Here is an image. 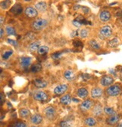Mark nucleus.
I'll use <instances>...</instances> for the list:
<instances>
[{
	"label": "nucleus",
	"instance_id": "f257e3e1",
	"mask_svg": "<svg viewBox=\"0 0 122 127\" xmlns=\"http://www.w3.org/2000/svg\"><path fill=\"white\" fill-rule=\"evenodd\" d=\"M48 25V21L43 18H39L35 20L31 23V28L35 31H40L46 28Z\"/></svg>",
	"mask_w": 122,
	"mask_h": 127
},
{
	"label": "nucleus",
	"instance_id": "f03ea898",
	"mask_svg": "<svg viewBox=\"0 0 122 127\" xmlns=\"http://www.w3.org/2000/svg\"><path fill=\"white\" fill-rule=\"evenodd\" d=\"M106 93L109 96L115 97V96L118 95L121 93V89L119 85L115 84V85H112V86L109 87L106 89Z\"/></svg>",
	"mask_w": 122,
	"mask_h": 127
},
{
	"label": "nucleus",
	"instance_id": "7ed1b4c3",
	"mask_svg": "<svg viewBox=\"0 0 122 127\" xmlns=\"http://www.w3.org/2000/svg\"><path fill=\"white\" fill-rule=\"evenodd\" d=\"M33 97L35 100H36L38 101H42V102L47 101L48 99L47 94L41 90H37V91L34 92Z\"/></svg>",
	"mask_w": 122,
	"mask_h": 127
},
{
	"label": "nucleus",
	"instance_id": "20e7f679",
	"mask_svg": "<svg viewBox=\"0 0 122 127\" xmlns=\"http://www.w3.org/2000/svg\"><path fill=\"white\" fill-rule=\"evenodd\" d=\"M44 114L47 120H54L57 117V111L55 108L52 106H48L44 110Z\"/></svg>",
	"mask_w": 122,
	"mask_h": 127
},
{
	"label": "nucleus",
	"instance_id": "39448f33",
	"mask_svg": "<svg viewBox=\"0 0 122 127\" xmlns=\"http://www.w3.org/2000/svg\"><path fill=\"white\" fill-rule=\"evenodd\" d=\"M24 14L30 18H35L38 16V11L35 8L29 6L27 7L25 10H24Z\"/></svg>",
	"mask_w": 122,
	"mask_h": 127
},
{
	"label": "nucleus",
	"instance_id": "423d86ee",
	"mask_svg": "<svg viewBox=\"0 0 122 127\" xmlns=\"http://www.w3.org/2000/svg\"><path fill=\"white\" fill-rule=\"evenodd\" d=\"M100 35L103 38H109L112 34V28L109 26H104L100 29Z\"/></svg>",
	"mask_w": 122,
	"mask_h": 127
},
{
	"label": "nucleus",
	"instance_id": "0eeeda50",
	"mask_svg": "<svg viewBox=\"0 0 122 127\" xmlns=\"http://www.w3.org/2000/svg\"><path fill=\"white\" fill-rule=\"evenodd\" d=\"M114 81H115V80L112 77H111L109 75H105L101 78L100 84L103 87H110L112 85Z\"/></svg>",
	"mask_w": 122,
	"mask_h": 127
},
{
	"label": "nucleus",
	"instance_id": "6e6552de",
	"mask_svg": "<svg viewBox=\"0 0 122 127\" xmlns=\"http://www.w3.org/2000/svg\"><path fill=\"white\" fill-rule=\"evenodd\" d=\"M68 90V85L66 84H60L58 86H57L54 90V93L56 95H63L66 91Z\"/></svg>",
	"mask_w": 122,
	"mask_h": 127
},
{
	"label": "nucleus",
	"instance_id": "1a4fd4ad",
	"mask_svg": "<svg viewBox=\"0 0 122 127\" xmlns=\"http://www.w3.org/2000/svg\"><path fill=\"white\" fill-rule=\"evenodd\" d=\"M20 64L22 68H27L30 67L32 64V59L28 57H23L20 59Z\"/></svg>",
	"mask_w": 122,
	"mask_h": 127
},
{
	"label": "nucleus",
	"instance_id": "9d476101",
	"mask_svg": "<svg viewBox=\"0 0 122 127\" xmlns=\"http://www.w3.org/2000/svg\"><path fill=\"white\" fill-rule=\"evenodd\" d=\"M103 94V90L100 87H94L91 90L90 95L93 98H98Z\"/></svg>",
	"mask_w": 122,
	"mask_h": 127
},
{
	"label": "nucleus",
	"instance_id": "9b49d317",
	"mask_svg": "<svg viewBox=\"0 0 122 127\" xmlns=\"http://www.w3.org/2000/svg\"><path fill=\"white\" fill-rule=\"evenodd\" d=\"M30 123L32 124H34V125H39L40 124L42 120H43V117L41 115L39 114H35L33 115H32L30 118Z\"/></svg>",
	"mask_w": 122,
	"mask_h": 127
},
{
	"label": "nucleus",
	"instance_id": "f8f14e48",
	"mask_svg": "<svg viewBox=\"0 0 122 127\" xmlns=\"http://www.w3.org/2000/svg\"><path fill=\"white\" fill-rule=\"evenodd\" d=\"M35 8L39 12H45L47 9V4L44 1L39 2L35 5Z\"/></svg>",
	"mask_w": 122,
	"mask_h": 127
},
{
	"label": "nucleus",
	"instance_id": "ddd939ff",
	"mask_svg": "<svg viewBox=\"0 0 122 127\" xmlns=\"http://www.w3.org/2000/svg\"><path fill=\"white\" fill-rule=\"evenodd\" d=\"M99 17L102 22H103V23L108 22L111 19V13L108 11H103L100 12Z\"/></svg>",
	"mask_w": 122,
	"mask_h": 127
},
{
	"label": "nucleus",
	"instance_id": "4468645a",
	"mask_svg": "<svg viewBox=\"0 0 122 127\" xmlns=\"http://www.w3.org/2000/svg\"><path fill=\"white\" fill-rule=\"evenodd\" d=\"M119 120H120V116L118 114H115V115L110 116L109 118H107L106 122L108 125L113 126V125L116 124L117 123H118Z\"/></svg>",
	"mask_w": 122,
	"mask_h": 127
},
{
	"label": "nucleus",
	"instance_id": "2eb2a0df",
	"mask_svg": "<svg viewBox=\"0 0 122 127\" xmlns=\"http://www.w3.org/2000/svg\"><path fill=\"white\" fill-rule=\"evenodd\" d=\"M72 101V98L71 97L70 95L69 94H66V95H63L60 99V103L63 105H68L71 103V101Z\"/></svg>",
	"mask_w": 122,
	"mask_h": 127
},
{
	"label": "nucleus",
	"instance_id": "dca6fc26",
	"mask_svg": "<svg viewBox=\"0 0 122 127\" xmlns=\"http://www.w3.org/2000/svg\"><path fill=\"white\" fill-rule=\"evenodd\" d=\"M34 85L39 89H43L47 86V82L42 79H36L34 80Z\"/></svg>",
	"mask_w": 122,
	"mask_h": 127
},
{
	"label": "nucleus",
	"instance_id": "f3484780",
	"mask_svg": "<svg viewBox=\"0 0 122 127\" xmlns=\"http://www.w3.org/2000/svg\"><path fill=\"white\" fill-rule=\"evenodd\" d=\"M93 101L90 99H87L83 101L81 104V108L84 109V110H90L93 107Z\"/></svg>",
	"mask_w": 122,
	"mask_h": 127
},
{
	"label": "nucleus",
	"instance_id": "a211bd4d",
	"mask_svg": "<svg viewBox=\"0 0 122 127\" xmlns=\"http://www.w3.org/2000/svg\"><path fill=\"white\" fill-rule=\"evenodd\" d=\"M19 115L22 118H28L31 117V112L27 108H21L19 110Z\"/></svg>",
	"mask_w": 122,
	"mask_h": 127
},
{
	"label": "nucleus",
	"instance_id": "6ab92c4d",
	"mask_svg": "<svg viewBox=\"0 0 122 127\" xmlns=\"http://www.w3.org/2000/svg\"><path fill=\"white\" fill-rule=\"evenodd\" d=\"M77 95L81 98H85L88 95V91L86 88L81 87L77 90Z\"/></svg>",
	"mask_w": 122,
	"mask_h": 127
},
{
	"label": "nucleus",
	"instance_id": "aec40b11",
	"mask_svg": "<svg viewBox=\"0 0 122 127\" xmlns=\"http://www.w3.org/2000/svg\"><path fill=\"white\" fill-rule=\"evenodd\" d=\"M40 42L39 41H33L31 44H29L28 46V50L30 52H35V51H38V49L40 47Z\"/></svg>",
	"mask_w": 122,
	"mask_h": 127
},
{
	"label": "nucleus",
	"instance_id": "412c9836",
	"mask_svg": "<svg viewBox=\"0 0 122 127\" xmlns=\"http://www.w3.org/2000/svg\"><path fill=\"white\" fill-rule=\"evenodd\" d=\"M96 120L93 117H87L84 120V124L89 127H93L96 125Z\"/></svg>",
	"mask_w": 122,
	"mask_h": 127
},
{
	"label": "nucleus",
	"instance_id": "4be33fe9",
	"mask_svg": "<svg viewBox=\"0 0 122 127\" xmlns=\"http://www.w3.org/2000/svg\"><path fill=\"white\" fill-rule=\"evenodd\" d=\"M63 76H64V78L68 81H71L75 78V74L73 73V71L71 70L65 71V72L63 73Z\"/></svg>",
	"mask_w": 122,
	"mask_h": 127
},
{
	"label": "nucleus",
	"instance_id": "5701e85b",
	"mask_svg": "<svg viewBox=\"0 0 122 127\" xmlns=\"http://www.w3.org/2000/svg\"><path fill=\"white\" fill-rule=\"evenodd\" d=\"M48 50H49V47L46 45H41L39 47V48L38 49V51L37 53L39 54V55H44L45 54H47L48 52Z\"/></svg>",
	"mask_w": 122,
	"mask_h": 127
},
{
	"label": "nucleus",
	"instance_id": "b1692460",
	"mask_svg": "<svg viewBox=\"0 0 122 127\" xmlns=\"http://www.w3.org/2000/svg\"><path fill=\"white\" fill-rule=\"evenodd\" d=\"M23 10V8L22 6L20 5V4H16L15 5H14L11 9V12L14 13V14H20Z\"/></svg>",
	"mask_w": 122,
	"mask_h": 127
},
{
	"label": "nucleus",
	"instance_id": "393cba45",
	"mask_svg": "<svg viewBox=\"0 0 122 127\" xmlns=\"http://www.w3.org/2000/svg\"><path fill=\"white\" fill-rule=\"evenodd\" d=\"M93 114H95L96 116H100L103 114V109L101 108V105L98 104L96 106H94L93 110Z\"/></svg>",
	"mask_w": 122,
	"mask_h": 127
},
{
	"label": "nucleus",
	"instance_id": "a878e982",
	"mask_svg": "<svg viewBox=\"0 0 122 127\" xmlns=\"http://www.w3.org/2000/svg\"><path fill=\"white\" fill-rule=\"evenodd\" d=\"M103 112L109 116H112V115L116 114L115 111L112 108H110V107H105L103 108Z\"/></svg>",
	"mask_w": 122,
	"mask_h": 127
},
{
	"label": "nucleus",
	"instance_id": "bb28decb",
	"mask_svg": "<svg viewBox=\"0 0 122 127\" xmlns=\"http://www.w3.org/2000/svg\"><path fill=\"white\" fill-rule=\"evenodd\" d=\"M88 44H89V45H90L92 48H93V49H95V50H99V49L100 48V45L99 44V43L97 42L96 40L92 39V40H90V41L88 42Z\"/></svg>",
	"mask_w": 122,
	"mask_h": 127
},
{
	"label": "nucleus",
	"instance_id": "cd10ccee",
	"mask_svg": "<svg viewBox=\"0 0 122 127\" xmlns=\"http://www.w3.org/2000/svg\"><path fill=\"white\" fill-rule=\"evenodd\" d=\"M42 68V66L40 63H35L34 65H33L32 68H31V71L34 72V73H37L39 71H40Z\"/></svg>",
	"mask_w": 122,
	"mask_h": 127
},
{
	"label": "nucleus",
	"instance_id": "c85d7f7f",
	"mask_svg": "<svg viewBox=\"0 0 122 127\" xmlns=\"http://www.w3.org/2000/svg\"><path fill=\"white\" fill-rule=\"evenodd\" d=\"M5 32L8 35H16L15 30L14 29V27H12L11 26H7L5 27Z\"/></svg>",
	"mask_w": 122,
	"mask_h": 127
},
{
	"label": "nucleus",
	"instance_id": "c756f323",
	"mask_svg": "<svg viewBox=\"0 0 122 127\" xmlns=\"http://www.w3.org/2000/svg\"><path fill=\"white\" fill-rule=\"evenodd\" d=\"M12 54H13V51H12V50H8V51L4 52L3 54H2V59H3L4 60H8V59L10 58V57L12 55Z\"/></svg>",
	"mask_w": 122,
	"mask_h": 127
},
{
	"label": "nucleus",
	"instance_id": "7c9ffc66",
	"mask_svg": "<svg viewBox=\"0 0 122 127\" xmlns=\"http://www.w3.org/2000/svg\"><path fill=\"white\" fill-rule=\"evenodd\" d=\"M10 4H11V1H10V0H5V1L2 2V4H1L2 9H4L5 10V9L8 8L9 6H10Z\"/></svg>",
	"mask_w": 122,
	"mask_h": 127
},
{
	"label": "nucleus",
	"instance_id": "2f4dec72",
	"mask_svg": "<svg viewBox=\"0 0 122 127\" xmlns=\"http://www.w3.org/2000/svg\"><path fill=\"white\" fill-rule=\"evenodd\" d=\"M60 127H72V125L70 122L63 120L60 123Z\"/></svg>",
	"mask_w": 122,
	"mask_h": 127
},
{
	"label": "nucleus",
	"instance_id": "473e14b6",
	"mask_svg": "<svg viewBox=\"0 0 122 127\" xmlns=\"http://www.w3.org/2000/svg\"><path fill=\"white\" fill-rule=\"evenodd\" d=\"M79 35H80V37L81 38H87L88 36V31L86 30H84V29H83V30H81L80 31Z\"/></svg>",
	"mask_w": 122,
	"mask_h": 127
},
{
	"label": "nucleus",
	"instance_id": "72a5a7b5",
	"mask_svg": "<svg viewBox=\"0 0 122 127\" xmlns=\"http://www.w3.org/2000/svg\"><path fill=\"white\" fill-rule=\"evenodd\" d=\"M13 127H27V125L23 122H17L14 123Z\"/></svg>",
	"mask_w": 122,
	"mask_h": 127
},
{
	"label": "nucleus",
	"instance_id": "f704fd0d",
	"mask_svg": "<svg viewBox=\"0 0 122 127\" xmlns=\"http://www.w3.org/2000/svg\"><path fill=\"white\" fill-rule=\"evenodd\" d=\"M8 42L10 44H11L12 46H14V47H17V46H18V43H17V41L16 40H13V39L8 38Z\"/></svg>",
	"mask_w": 122,
	"mask_h": 127
},
{
	"label": "nucleus",
	"instance_id": "c9c22d12",
	"mask_svg": "<svg viewBox=\"0 0 122 127\" xmlns=\"http://www.w3.org/2000/svg\"><path fill=\"white\" fill-rule=\"evenodd\" d=\"M72 24L74 25V26H75L76 28H80V27H81V23L80 22L77 21V20H73V21H72Z\"/></svg>",
	"mask_w": 122,
	"mask_h": 127
},
{
	"label": "nucleus",
	"instance_id": "e433bc0d",
	"mask_svg": "<svg viewBox=\"0 0 122 127\" xmlns=\"http://www.w3.org/2000/svg\"><path fill=\"white\" fill-rule=\"evenodd\" d=\"M61 54H62V53H56V54H52L51 57H52L53 59H58V58H60V57L61 56Z\"/></svg>",
	"mask_w": 122,
	"mask_h": 127
},
{
	"label": "nucleus",
	"instance_id": "4c0bfd02",
	"mask_svg": "<svg viewBox=\"0 0 122 127\" xmlns=\"http://www.w3.org/2000/svg\"><path fill=\"white\" fill-rule=\"evenodd\" d=\"M118 42H119V41H118V38H114L112 41H111L109 42V44H112V45H115V44H118Z\"/></svg>",
	"mask_w": 122,
	"mask_h": 127
},
{
	"label": "nucleus",
	"instance_id": "58836bf2",
	"mask_svg": "<svg viewBox=\"0 0 122 127\" xmlns=\"http://www.w3.org/2000/svg\"><path fill=\"white\" fill-rule=\"evenodd\" d=\"M4 30H3V28H2L1 27V29H0V38H3V35H4Z\"/></svg>",
	"mask_w": 122,
	"mask_h": 127
},
{
	"label": "nucleus",
	"instance_id": "ea45409f",
	"mask_svg": "<svg viewBox=\"0 0 122 127\" xmlns=\"http://www.w3.org/2000/svg\"><path fill=\"white\" fill-rule=\"evenodd\" d=\"M4 20H5V17H3V16L0 17V24H1V27L2 26V24L4 23Z\"/></svg>",
	"mask_w": 122,
	"mask_h": 127
},
{
	"label": "nucleus",
	"instance_id": "a19ab883",
	"mask_svg": "<svg viewBox=\"0 0 122 127\" xmlns=\"http://www.w3.org/2000/svg\"><path fill=\"white\" fill-rule=\"evenodd\" d=\"M3 101H4V97H3V94L1 93V105H3Z\"/></svg>",
	"mask_w": 122,
	"mask_h": 127
},
{
	"label": "nucleus",
	"instance_id": "79ce46f5",
	"mask_svg": "<svg viewBox=\"0 0 122 127\" xmlns=\"http://www.w3.org/2000/svg\"><path fill=\"white\" fill-rule=\"evenodd\" d=\"M117 127H122V123H118V125L117 126Z\"/></svg>",
	"mask_w": 122,
	"mask_h": 127
},
{
	"label": "nucleus",
	"instance_id": "37998d69",
	"mask_svg": "<svg viewBox=\"0 0 122 127\" xmlns=\"http://www.w3.org/2000/svg\"><path fill=\"white\" fill-rule=\"evenodd\" d=\"M25 2H30V1H31V0H24Z\"/></svg>",
	"mask_w": 122,
	"mask_h": 127
},
{
	"label": "nucleus",
	"instance_id": "c03bdc74",
	"mask_svg": "<svg viewBox=\"0 0 122 127\" xmlns=\"http://www.w3.org/2000/svg\"><path fill=\"white\" fill-rule=\"evenodd\" d=\"M30 127H37V126H30Z\"/></svg>",
	"mask_w": 122,
	"mask_h": 127
},
{
	"label": "nucleus",
	"instance_id": "a18cd8bd",
	"mask_svg": "<svg viewBox=\"0 0 122 127\" xmlns=\"http://www.w3.org/2000/svg\"><path fill=\"white\" fill-rule=\"evenodd\" d=\"M121 71H122V68H121Z\"/></svg>",
	"mask_w": 122,
	"mask_h": 127
}]
</instances>
